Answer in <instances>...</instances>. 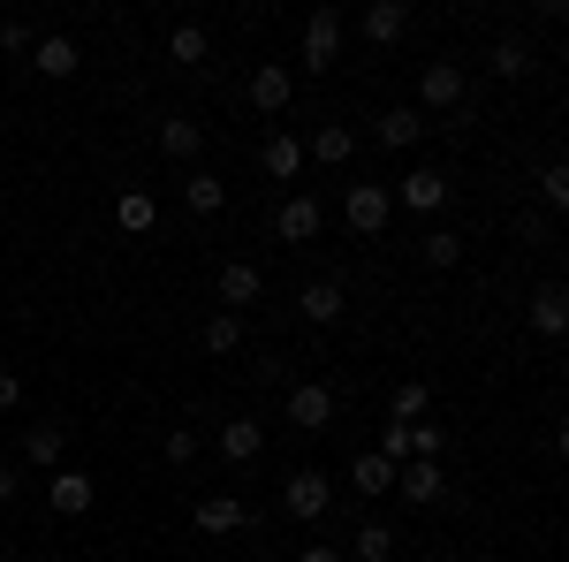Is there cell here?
Here are the masks:
<instances>
[{
	"label": "cell",
	"instance_id": "6da1fadb",
	"mask_svg": "<svg viewBox=\"0 0 569 562\" xmlns=\"http://www.w3.org/2000/svg\"><path fill=\"white\" fill-rule=\"evenodd\" d=\"M471 107V77H463V61L456 53H440L418 69V115H463Z\"/></svg>",
	"mask_w": 569,
	"mask_h": 562
},
{
	"label": "cell",
	"instance_id": "7a4b0ae2",
	"mask_svg": "<svg viewBox=\"0 0 569 562\" xmlns=\"http://www.w3.org/2000/svg\"><path fill=\"white\" fill-rule=\"evenodd\" d=\"M335 411H342V403H335L327 381H297V388L281 395V426H297V433H327V426H335Z\"/></svg>",
	"mask_w": 569,
	"mask_h": 562
},
{
	"label": "cell",
	"instance_id": "3957f363",
	"mask_svg": "<svg viewBox=\"0 0 569 562\" xmlns=\"http://www.w3.org/2000/svg\"><path fill=\"white\" fill-rule=\"evenodd\" d=\"M281 510H289L297 524H319L327 510H335V479L311 472V464H305V472H289V479H281Z\"/></svg>",
	"mask_w": 569,
	"mask_h": 562
},
{
	"label": "cell",
	"instance_id": "277c9868",
	"mask_svg": "<svg viewBox=\"0 0 569 562\" xmlns=\"http://www.w3.org/2000/svg\"><path fill=\"white\" fill-rule=\"evenodd\" d=\"M342 220H350V236H380L395 220V190L388 183H350L342 190Z\"/></svg>",
	"mask_w": 569,
	"mask_h": 562
},
{
	"label": "cell",
	"instance_id": "5b68a950",
	"mask_svg": "<svg viewBox=\"0 0 569 562\" xmlns=\"http://www.w3.org/2000/svg\"><path fill=\"white\" fill-rule=\"evenodd\" d=\"M305 69H342V8H311L305 16Z\"/></svg>",
	"mask_w": 569,
	"mask_h": 562
},
{
	"label": "cell",
	"instance_id": "8992f818",
	"mask_svg": "<svg viewBox=\"0 0 569 562\" xmlns=\"http://www.w3.org/2000/svg\"><path fill=\"white\" fill-rule=\"evenodd\" d=\"M440 448H448L440 426H395L388 418V433H380V456H388V464H426V456L440 464Z\"/></svg>",
	"mask_w": 569,
	"mask_h": 562
},
{
	"label": "cell",
	"instance_id": "52a82bcc",
	"mask_svg": "<svg viewBox=\"0 0 569 562\" xmlns=\"http://www.w3.org/2000/svg\"><path fill=\"white\" fill-rule=\"evenodd\" d=\"M46 502H53V517H84L91 502H99V479L61 464V472H46Z\"/></svg>",
	"mask_w": 569,
	"mask_h": 562
},
{
	"label": "cell",
	"instance_id": "ba28073f",
	"mask_svg": "<svg viewBox=\"0 0 569 562\" xmlns=\"http://www.w3.org/2000/svg\"><path fill=\"white\" fill-rule=\"evenodd\" d=\"M213 289H220V312H243V304H259V297H266V274H259L251 259H220Z\"/></svg>",
	"mask_w": 569,
	"mask_h": 562
},
{
	"label": "cell",
	"instance_id": "9c48e42d",
	"mask_svg": "<svg viewBox=\"0 0 569 562\" xmlns=\"http://www.w3.org/2000/svg\"><path fill=\"white\" fill-rule=\"evenodd\" d=\"M289 99H297V69H289V61H259V69H251V107H259V115H281Z\"/></svg>",
	"mask_w": 569,
	"mask_h": 562
},
{
	"label": "cell",
	"instance_id": "30bf717a",
	"mask_svg": "<svg viewBox=\"0 0 569 562\" xmlns=\"http://www.w3.org/2000/svg\"><path fill=\"white\" fill-rule=\"evenodd\" d=\"M259 456H266V426H259V418H228V426H220V464L251 472Z\"/></svg>",
	"mask_w": 569,
	"mask_h": 562
},
{
	"label": "cell",
	"instance_id": "8fae6325",
	"mask_svg": "<svg viewBox=\"0 0 569 562\" xmlns=\"http://www.w3.org/2000/svg\"><path fill=\"white\" fill-rule=\"evenodd\" d=\"M395 494H402L410 510H433L440 494H448V479H440L433 456H426V464H395Z\"/></svg>",
	"mask_w": 569,
	"mask_h": 562
},
{
	"label": "cell",
	"instance_id": "7c38bea8",
	"mask_svg": "<svg viewBox=\"0 0 569 562\" xmlns=\"http://www.w3.org/2000/svg\"><path fill=\"white\" fill-rule=\"evenodd\" d=\"M342 312H350L342 282H305L297 289V319H311V327H342Z\"/></svg>",
	"mask_w": 569,
	"mask_h": 562
},
{
	"label": "cell",
	"instance_id": "4fadbf2b",
	"mask_svg": "<svg viewBox=\"0 0 569 562\" xmlns=\"http://www.w3.org/2000/svg\"><path fill=\"white\" fill-rule=\"evenodd\" d=\"M305 160H319V168H350L357 160V130L350 122H319V130L305 137Z\"/></svg>",
	"mask_w": 569,
	"mask_h": 562
},
{
	"label": "cell",
	"instance_id": "5bb4252c",
	"mask_svg": "<svg viewBox=\"0 0 569 562\" xmlns=\"http://www.w3.org/2000/svg\"><path fill=\"white\" fill-rule=\"evenodd\" d=\"M319 228H327L319 198H281V206H273V236H281V244H311Z\"/></svg>",
	"mask_w": 569,
	"mask_h": 562
},
{
	"label": "cell",
	"instance_id": "9a60e30c",
	"mask_svg": "<svg viewBox=\"0 0 569 562\" xmlns=\"http://www.w3.org/2000/svg\"><path fill=\"white\" fill-rule=\"evenodd\" d=\"M259 168L273 175V183H297V175H305V137L266 130V145H259Z\"/></svg>",
	"mask_w": 569,
	"mask_h": 562
},
{
	"label": "cell",
	"instance_id": "2e32d148",
	"mask_svg": "<svg viewBox=\"0 0 569 562\" xmlns=\"http://www.w3.org/2000/svg\"><path fill=\"white\" fill-rule=\"evenodd\" d=\"M206 152V122H190V115H160V160H198Z\"/></svg>",
	"mask_w": 569,
	"mask_h": 562
},
{
	"label": "cell",
	"instance_id": "e0dca14e",
	"mask_svg": "<svg viewBox=\"0 0 569 562\" xmlns=\"http://www.w3.org/2000/svg\"><path fill=\"white\" fill-rule=\"evenodd\" d=\"M243 524H251V502H243V494H206V502H198V532H213V540L243 532Z\"/></svg>",
	"mask_w": 569,
	"mask_h": 562
},
{
	"label": "cell",
	"instance_id": "ac0fdd59",
	"mask_svg": "<svg viewBox=\"0 0 569 562\" xmlns=\"http://www.w3.org/2000/svg\"><path fill=\"white\" fill-rule=\"evenodd\" d=\"M395 198H402L410 214H440V206H448V175H440V168H410Z\"/></svg>",
	"mask_w": 569,
	"mask_h": 562
},
{
	"label": "cell",
	"instance_id": "d6986e66",
	"mask_svg": "<svg viewBox=\"0 0 569 562\" xmlns=\"http://www.w3.org/2000/svg\"><path fill=\"white\" fill-rule=\"evenodd\" d=\"M562 327H569V289H562V282H539V289H531V335L555 343Z\"/></svg>",
	"mask_w": 569,
	"mask_h": 562
},
{
	"label": "cell",
	"instance_id": "ffe728a7",
	"mask_svg": "<svg viewBox=\"0 0 569 562\" xmlns=\"http://www.w3.org/2000/svg\"><path fill=\"white\" fill-rule=\"evenodd\" d=\"M77 69H84V53H77V39L46 31V39H39V77H46V85H69Z\"/></svg>",
	"mask_w": 569,
	"mask_h": 562
},
{
	"label": "cell",
	"instance_id": "44dd1931",
	"mask_svg": "<svg viewBox=\"0 0 569 562\" xmlns=\"http://www.w3.org/2000/svg\"><path fill=\"white\" fill-rule=\"evenodd\" d=\"M182 206H190L198 220H213L220 206H228V183H220L213 168H190V175H182Z\"/></svg>",
	"mask_w": 569,
	"mask_h": 562
},
{
	"label": "cell",
	"instance_id": "7402d4cb",
	"mask_svg": "<svg viewBox=\"0 0 569 562\" xmlns=\"http://www.w3.org/2000/svg\"><path fill=\"white\" fill-rule=\"evenodd\" d=\"M61 456H69V433H61V426H31V433H23V464H31V472H61Z\"/></svg>",
	"mask_w": 569,
	"mask_h": 562
},
{
	"label": "cell",
	"instance_id": "603a6c76",
	"mask_svg": "<svg viewBox=\"0 0 569 562\" xmlns=\"http://www.w3.org/2000/svg\"><path fill=\"white\" fill-rule=\"evenodd\" d=\"M372 137H380L388 152H410V145L426 137V115H418V107H388V115L372 122Z\"/></svg>",
	"mask_w": 569,
	"mask_h": 562
},
{
	"label": "cell",
	"instance_id": "cb8c5ba5",
	"mask_svg": "<svg viewBox=\"0 0 569 562\" xmlns=\"http://www.w3.org/2000/svg\"><path fill=\"white\" fill-rule=\"evenodd\" d=\"M350 494H365V502H380V494H395V464L380 456V448H365L350 464Z\"/></svg>",
	"mask_w": 569,
	"mask_h": 562
},
{
	"label": "cell",
	"instance_id": "d4e9b609",
	"mask_svg": "<svg viewBox=\"0 0 569 562\" xmlns=\"http://www.w3.org/2000/svg\"><path fill=\"white\" fill-rule=\"evenodd\" d=\"M486 69H493L501 85H525L539 61H531V46H525V39H493V46H486Z\"/></svg>",
	"mask_w": 569,
	"mask_h": 562
},
{
	"label": "cell",
	"instance_id": "484cf974",
	"mask_svg": "<svg viewBox=\"0 0 569 562\" xmlns=\"http://www.w3.org/2000/svg\"><path fill=\"white\" fill-rule=\"evenodd\" d=\"M342 555H350V562H395V524H388V517H365Z\"/></svg>",
	"mask_w": 569,
	"mask_h": 562
},
{
	"label": "cell",
	"instance_id": "4316f807",
	"mask_svg": "<svg viewBox=\"0 0 569 562\" xmlns=\"http://www.w3.org/2000/svg\"><path fill=\"white\" fill-rule=\"evenodd\" d=\"M402 31H410V8H402V0H372V8H365V39L372 46H395Z\"/></svg>",
	"mask_w": 569,
	"mask_h": 562
},
{
	"label": "cell",
	"instance_id": "83f0119b",
	"mask_svg": "<svg viewBox=\"0 0 569 562\" xmlns=\"http://www.w3.org/2000/svg\"><path fill=\"white\" fill-rule=\"evenodd\" d=\"M418 252H426L433 274H456V266H463V236H456V228H426V236H418Z\"/></svg>",
	"mask_w": 569,
	"mask_h": 562
},
{
	"label": "cell",
	"instance_id": "f1b7e54d",
	"mask_svg": "<svg viewBox=\"0 0 569 562\" xmlns=\"http://www.w3.org/2000/svg\"><path fill=\"white\" fill-rule=\"evenodd\" d=\"M206 53H213V39H206V23H176V31H168V61H176V69H198Z\"/></svg>",
	"mask_w": 569,
	"mask_h": 562
},
{
	"label": "cell",
	"instance_id": "f546056e",
	"mask_svg": "<svg viewBox=\"0 0 569 562\" xmlns=\"http://www.w3.org/2000/svg\"><path fill=\"white\" fill-rule=\"evenodd\" d=\"M152 220H160V206H152L144 190H122V198H114V228H122V236H144Z\"/></svg>",
	"mask_w": 569,
	"mask_h": 562
},
{
	"label": "cell",
	"instance_id": "4dcf8cb0",
	"mask_svg": "<svg viewBox=\"0 0 569 562\" xmlns=\"http://www.w3.org/2000/svg\"><path fill=\"white\" fill-rule=\"evenodd\" d=\"M426 411H433V388H426V381H402V388H395V403H388L395 426H418Z\"/></svg>",
	"mask_w": 569,
	"mask_h": 562
},
{
	"label": "cell",
	"instance_id": "1f68e13d",
	"mask_svg": "<svg viewBox=\"0 0 569 562\" xmlns=\"http://www.w3.org/2000/svg\"><path fill=\"white\" fill-rule=\"evenodd\" d=\"M206 349H213V357H236V349H243V312H213V319H206Z\"/></svg>",
	"mask_w": 569,
	"mask_h": 562
},
{
	"label": "cell",
	"instance_id": "d6a6232c",
	"mask_svg": "<svg viewBox=\"0 0 569 562\" xmlns=\"http://www.w3.org/2000/svg\"><path fill=\"white\" fill-rule=\"evenodd\" d=\"M539 198H547V214H562V206H569V168H562V160L539 168Z\"/></svg>",
	"mask_w": 569,
	"mask_h": 562
},
{
	"label": "cell",
	"instance_id": "836d02e7",
	"mask_svg": "<svg viewBox=\"0 0 569 562\" xmlns=\"http://www.w3.org/2000/svg\"><path fill=\"white\" fill-rule=\"evenodd\" d=\"M160 456H168V464H198V433H190V426H168Z\"/></svg>",
	"mask_w": 569,
	"mask_h": 562
},
{
	"label": "cell",
	"instance_id": "e575fe53",
	"mask_svg": "<svg viewBox=\"0 0 569 562\" xmlns=\"http://www.w3.org/2000/svg\"><path fill=\"white\" fill-rule=\"evenodd\" d=\"M0 46L8 53H31V23H0Z\"/></svg>",
	"mask_w": 569,
	"mask_h": 562
},
{
	"label": "cell",
	"instance_id": "d590c367",
	"mask_svg": "<svg viewBox=\"0 0 569 562\" xmlns=\"http://www.w3.org/2000/svg\"><path fill=\"white\" fill-rule=\"evenodd\" d=\"M16 403H23V381H16V373L0 365V411H16Z\"/></svg>",
	"mask_w": 569,
	"mask_h": 562
},
{
	"label": "cell",
	"instance_id": "8d00e7d4",
	"mask_svg": "<svg viewBox=\"0 0 569 562\" xmlns=\"http://www.w3.org/2000/svg\"><path fill=\"white\" fill-rule=\"evenodd\" d=\"M16 494H23V472H16V464H0V502H16Z\"/></svg>",
	"mask_w": 569,
	"mask_h": 562
},
{
	"label": "cell",
	"instance_id": "74e56055",
	"mask_svg": "<svg viewBox=\"0 0 569 562\" xmlns=\"http://www.w3.org/2000/svg\"><path fill=\"white\" fill-rule=\"evenodd\" d=\"M297 562H350V555H342V548H305Z\"/></svg>",
	"mask_w": 569,
	"mask_h": 562
}]
</instances>
